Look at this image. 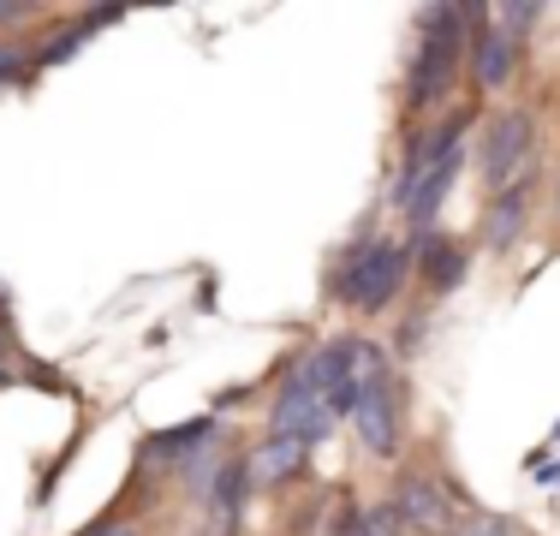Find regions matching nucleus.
I'll list each match as a JSON object with an SVG mask.
<instances>
[{
  "label": "nucleus",
  "instance_id": "3",
  "mask_svg": "<svg viewBox=\"0 0 560 536\" xmlns=\"http://www.w3.org/2000/svg\"><path fill=\"white\" fill-rule=\"evenodd\" d=\"M328 429H335V406L323 399V387H316V370H311V358H304V364H292L287 387H280V399H275V435H287V441H299V447H311V441L328 435Z\"/></svg>",
  "mask_w": 560,
  "mask_h": 536
},
{
  "label": "nucleus",
  "instance_id": "10",
  "mask_svg": "<svg viewBox=\"0 0 560 536\" xmlns=\"http://www.w3.org/2000/svg\"><path fill=\"white\" fill-rule=\"evenodd\" d=\"M299 465H304V447H299V441L269 435L257 453H250V465H245V471L257 477V482H287L292 471H299Z\"/></svg>",
  "mask_w": 560,
  "mask_h": 536
},
{
  "label": "nucleus",
  "instance_id": "13",
  "mask_svg": "<svg viewBox=\"0 0 560 536\" xmlns=\"http://www.w3.org/2000/svg\"><path fill=\"white\" fill-rule=\"evenodd\" d=\"M340 536H399V513H394V506H370V513L346 518Z\"/></svg>",
  "mask_w": 560,
  "mask_h": 536
},
{
  "label": "nucleus",
  "instance_id": "18",
  "mask_svg": "<svg viewBox=\"0 0 560 536\" xmlns=\"http://www.w3.org/2000/svg\"><path fill=\"white\" fill-rule=\"evenodd\" d=\"M84 536H131V525H102V531H84Z\"/></svg>",
  "mask_w": 560,
  "mask_h": 536
},
{
  "label": "nucleus",
  "instance_id": "4",
  "mask_svg": "<svg viewBox=\"0 0 560 536\" xmlns=\"http://www.w3.org/2000/svg\"><path fill=\"white\" fill-rule=\"evenodd\" d=\"M537 150V131H530L525 114H495L489 119V138H483V185H495V191H513L518 167L530 161Z\"/></svg>",
  "mask_w": 560,
  "mask_h": 536
},
{
  "label": "nucleus",
  "instance_id": "6",
  "mask_svg": "<svg viewBox=\"0 0 560 536\" xmlns=\"http://www.w3.org/2000/svg\"><path fill=\"white\" fill-rule=\"evenodd\" d=\"M394 513H399V525H411V531H430V536H442L453 525V506H447V489L435 482L430 471H411L406 482H399V494H394Z\"/></svg>",
  "mask_w": 560,
  "mask_h": 536
},
{
  "label": "nucleus",
  "instance_id": "8",
  "mask_svg": "<svg viewBox=\"0 0 560 536\" xmlns=\"http://www.w3.org/2000/svg\"><path fill=\"white\" fill-rule=\"evenodd\" d=\"M418 263H423V280H430L435 299L465 280V250L453 245V238H442V233H423V238H418Z\"/></svg>",
  "mask_w": 560,
  "mask_h": 536
},
{
  "label": "nucleus",
  "instance_id": "14",
  "mask_svg": "<svg viewBox=\"0 0 560 536\" xmlns=\"http://www.w3.org/2000/svg\"><path fill=\"white\" fill-rule=\"evenodd\" d=\"M453 536H513V525H506V518H495V513H477V518H465Z\"/></svg>",
  "mask_w": 560,
  "mask_h": 536
},
{
  "label": "nucleus",
  "instance_id": "16",
  "mask_svg": "<svg viewBox=\"0 0 560 536\" xmlns=\"http://www.w3.org/2000/svg\"><path fill=\"white\" fill-rule=\"evenodd\" d=\"M31 72V66H24V54H12V48H0V84H19V78Z\"/></svg>",
  "mask_w": 560,
  "mask_h": 536
},
{
  "label": "nucleus",
  "instance_id": "9",
  "mask_svg": "<svg viewBox=\"0 0 560 536\" xmlns=\"http://www.w3.org/2000/svg\"><path fill=\"white\" fill-rule=\"evenodd\" d=\"M513 54L518 43L506 31H483L471 43V72H477V84L483 90H506V78H513Z\"/></svg>",
  "mask_w": 560,
  "mask_h": 536
},
{
  "label": "nucleus",
  "instance_id": "17",
  "mask_svg": "<svg viewBox=\"0 0 560 536\" xmlns=\"http://www.w3.org/2000/svg\"><path fill=\"white\" fill-rule=\"evenodd\" d=\"M19 19H31V7H0V24H19Z\"/></svg>",
  "mask_w": 560,
  "mask_h": 536
},
{
  "label": "nucleus",
  "instance_id": "5",
  "mask_svg": "<svg viewBox=\"0 0 560 536\" xmlns=\"http://www.w3.org/2000/svg\"><path fill=\"white\" fill-rule=\"evenodd\" d=\"M352 418H358V435H364L370 453H382V459H388V453L399 447V423H394L399 411H394V375H388V370H376V375L364 382Z\"/></svg>",
  "mask_w": 560,
  "mask_h": 536
},
{
  "label": "nucleus",
  "instance_id": "11",
  "mask_svg": "<svg viewBox=\"0 0 560 536\" xmlns=\"http://www.w3.org/2000/svg\"><path fill=\"white\" fill-rule=\"evenodd\" d=\"M245 465H221V477H215V531L226 536L238 525V501H245Z\"/></svg>",
  "mask_w": 560,
  "mask_h": 536
},
{
  "label": "nucleus",
  "instance_id": "7",
  "mask_svg": "<svg viewBox=\"0 0 560 536\" xmlns=\"http://www.w3.org/2000/svg\"><path fill=\"white\" fill-rule=\"evenodd\" d=\"M525 214H530V185L518 179L513 191H495V203L483 214V245L489 250H506L518 233H525Z\"/></svg>",
  "mask_w": 560,
  "mask_h": 536
},
{
  "label": "nucleus",
  "instance_id": "2",
  "mask_svg": "<svg viewBox=\"0 0 560 536\" xmlns=\"http://www.w3.org/2000/svg\"><path fill=\"white\" fill-rule=\"evenodd\" d=\"M406 268H411L406 245H364L358 257L340 263L335 299L352 304L358 316H376V311H388V304L399 299V287H406Z\"/></svg>",
  "mask_w": 560,
  "mask_h": 536
},
{
  "label": "nucleus",
  "instance_id": "12",
  "mask_svg": "<svg viewBox=\"0 0 560 536\" xmlns=\"http://www.w3.org/2000/svg\"><path fill=\"white\" fill-rule=\"evenodd\" d=\"M209 435H215V423H209V418H197V423H185V429H167V435L150 441V459H167V453H191V447H203Z\"/></svg>",
  "mask_w": 560,
  "mask_h": 536
},
{
  "label": "nucleus",
  "instance_id": "1",
  "mask_svg": "<svg viewBox=\"0 0 560 536\" xmlns=\"http://www.w3.org/2000/svg\"><path fill=\"white\" fill-rule=\"evenodd\" d=\"M418 24H423V48H418V66H411L406 102L411 107H435V102H447L453 78H459V24H465V7H430Z\"/></svg>",
  "mask_w": 560,
  "mask_h": 536
},
{
  "label": "nucleus",
  "instance_id": "15",
  "mask_svg": "<svg viewBox=\"0 0 560 536\" xmlns=\"http://www.w3.org/2000/svg\"><path fill=\"white\" fill-rule=\"evenodd\" d=\"M495 19L506 24V36H513V31H525V24L537 19V7H495Z\"/></svg>",
  "mask_w": 560,
  "mask_h": 536
}]
</instances>
